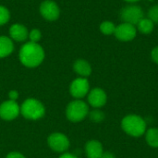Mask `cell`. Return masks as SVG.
<instances>
[{
  "label": "cell",
  "instance_id": "obj_19",
  "mask_svg": "<svg viewBox=\"0 0 158 158\" xmlns=\"http://www.w3.org/2000/svg\"><path fill=\"white\" fill-rule=\"evenodd\" d=\"M89 117H90V119L94 123H101L104 121L106 118L105 113L101 111L99 108H94V110L91 111L89 113Z\"/></svg>",
  "mask_w": 158,
  "mask_h": 158
},
{
  "label": "cell",
  "instance_id": "obj_18",
  "mask_svg": "<svg viewBox=\"0 0 158 158\" xmlns=\"http://www.w3.org/2000/svg\"><path fill=\"white\" fill-rule=\"evenodd\" d=\"M115 30H116V25H115L112 21L106 20V21H103V22L100 24V31H101V32H102L103 34H105V35H111V34H114Z\"/></svg>",
  "mask_w": 158,
  "mask_h": 158
},
{
  "label": "cell",
  "instance_id": "obj_11",
  "mask_svg": "<svg viewBox=\"0 0 158 158\" xmlns=\"http://www.w3.org/2000/svg\"><path fill=\"white\" fill-rule=\"evenodd\" d=\"M107 101V95L106 92L101 88H94L88 94V102L94 108L103 107Z\"/></svg>",
  "mask_w": 158,
  "mask_h": 158
},
{
  "label": "cell",
  "instance_id": "obj_7",
  "mask_svg": "<svg viewBox=\"0 0 158 158\" xmlns=\"http://www.w3.org/2000/svg\"><path fill=\"white\" fill-rule=\"evenodd\" d=\"M90 92V83L86 78H77L70 83L69 93L72 97L76 99H81L86 96Z\"/></svg>",
  "mask_w": 158,
  "mask_h": 158
},
{
  "label": "cell",
  "instance_id": "obj_12",
  "mask_svg": "<svg viewBox=\"0 0 158 158\" xmlns=\"http://www.w3.org/2000/svg\"><path fill=\"white\" fill-rule=\"evenodd\" d=\"M103 153V145L99 141L91 140L86 143L85 154L88 158H101Z\"/></svg>",
  "mask_w": 158,
  "mask_h": 158
},
{
  "label": "cell",
  "instance_id": "obj_24",
  "mask_svg": "<svg viewBox=\"0 0 158 158\" xmlns=\"http://www.w3.org/2000/svg\"><path fill=\"white\" fill-rule=\"evenodd\" d=\"M6 158H26L22 154H20V153H19V152H10Z\"/></svg>",
  "mask_w": 158,
  "mask_h": 158
},
{
  "label": "cell",
  "instance_id": "obj_27",
  "mask_svg": "<svg viewBox=\"0 0 158 158\" xmlns=\"http://www.w3.org/2000/svg\"><path fill=\"white\" fill-rule=\"evenodd\" d=\"M58 158H78L76 156L72 155V154H69V153H64L62 156H60Z\"/></svg>",
  "mask_w": 158,
  "mask_h": 158
},
{
  "label": "cell",
  "instance_id": "obj_25",
  "mask_svg": "<svg viewBox=\"0 0 158 158\" xmlns=\"http://www.w3.org/2000/svg\"><path fill=\"white\" fill-rule=\"evenodd\" d=\"M8 97H9V100H12V101H16L18 98H19V92L16 91V90H12L8 93Z\"/></svg>",
  "mask_w": 158,
  "mask_h": 158
},
{
  "label": "cell",
  "instance_id": "obj_23",
  "mask_svg": "<svg viewBox=\"0 0 158 158\" xmlns=\"http://www.w3.org/2000/svg\"><path fill=\"white\" fill-rule=\"evenodd\" d=\"M151 57L154 60V62H156V64H158V46H156L152 52H151Z\"/></svg>",
  "mask_w": 158,
  "mask_h": 158
},
{
  "label": "cell",
  "instance_id": "obj_28",
  "mask_svg": "<svg viewBox=\"0 0 158 158\" xmlns=\"http://www.w3.org/2000/svg\"><path fill=\"white\" fill-rule=\"evenodd\" d=\"M124 1H126V2H128V3H130V4H134V3L139 2V1H141V0H124Z\"/></svg>",
  "mask_w": 158,
  "mask_h": 158
},
{
  "label": "cell",
  "instance_id": "obj_8",
  "mask_svg": "<svg viewBox=\"0 0 158 158\" xmlns=\"http://www.w3.org/2000/svg\"><path fill=\"white\" fill-rule=\"evenodd\" d=\"M19 114L20 106L16 101L6 100L0 105V118L6 121L15 119Z\"/></svg>",
  "mask_w": 158,
  "mask_h": 158
},
{
  "label": "cell",
  "instance_id": "obj_14",
  "mask_svg": "<svg viewBox=\"0 0 158 158\" xmlns=\"http://www.w3.org/2000/svg\"><path fill=\"white\" fill-rule=\"evenodd\" d=\"M74 71L82 78H86L92 73V67L90 63L84 59H78L73 64Z\"/></svg>",
  "mask_w": 158,
  "mask_h": 158
},
{
  "label": "cell",
  "instance_id": "obj_2",
  "mask_svg": "<svg viewBox=\"0 0 158 158\" xmlns=\"http://www.w3.org/2000/svg\"><path fill=\"white\" fill-rule=\"evenodd\" d=\"M122 130L130 136L141 137L146 131L145 120L137 115H128L121 121Z\"/></svg>",
  "mask_w": 158,
  "mask_h": 158
},
{
  "label": "cell",
  "instance_id": "obj_5",
  "mask_svg": "<svg viewBox=\"0 0 158 158\" xmlns=\"http://www.w3.org/2000/svg\"><path fill=\"white\" fill-rule=\"evenodd\" d=\"M119 18L123 22L130 23L135 26L143 18H144V12L140 6L130 4L125 6L120 10Z\"/></svg>",
  "mask_w": 158,
  "mask_h": 158
},
{
  "label": "cell",
  "instance_id": "obj_10",
  "mask_svg": "<svg viewBox=\"0 0 158 158\" xmlns=\"http://www.w3.org/2000/svg\"><path fill=\"white\" fill-rule=\"evenodd\" d=\"M40 13L45 19L54 21L58 19L60 15V9L56 2L52 0H45L40 6Z\"/></svg>",
  "mask_w": 158,
  "mask_h": 158
},
{
  "label": "cell",
  "instance_id": "obj_17",
  "mask_svg": "<svg viewBox=\"0 0 158 158\" xmlns=\"http://www.w3.org/2000/svg\"><path fill=\"white\" fill-rule=\"evenodd\" d=\"M145 140L149 146L158 148V129L151 128L145 131Z\"/></svg>",
  "mask_w": 158,
  "mask_h": 158
},
{
  "label": "cell",
  "instance_id": "obj_4",
  "mask_svg": "<svg viewBox=\"0 0 158 158\" xmlns=\"http://www.w3.org/2000/svg\"><path fill=\"white\" fill-rule=\"evenodd\" d=\"M88 115H89V106L84 101L81 99H75L67 106L66 117L70 122L73 123L81 122Z\"/></svg>",
  "mask_w": 158,
  "mask_h": 158
},
{
  "label": "cell",
  "instance_id": "obj_26",
  "mask_svg": "<svg viewBox=\"0 0 158 158\" xmlns=\"http://www.w3.org/2000/svg\"><path fill=\"white\" fill-rule=\"evenodd\" d=\"M101 158H116L115 155L111 152H104Z\"/></svg>",
  "mask_w": 158,
  "mask_h": 158
},
{
  "label": "cell",
  "instance_id": "obj_6",
  "mask_svg": "<svg viewBox=\"0 0 158 158\" xmlns=\"http://www.w3.org/2000/svg\"><path fill=\"white\" fill-rule=\"evenodd\" d=\"M47 143L49 147L56 153H65L70 145L69 138L61 132L50 134L47 138Z\"/></svg>",
  "mask_w": 158,
  "mask_h": 158
},
{
  "label": "cell",
  "instance_id": "obj_22",
  "mask_svg": "<svg viewBox=\"0 0 158 158\" xmlns=\"http://www.w3.org/2000/svg\"><path fill=\"white\" fill-rule=\"evenodd\" d=\"M41 37H42V33L40 30L38 29H33L29 33L30 42H32V43H38L41 40Z\"/></svg>",
  "mask_w": 158,
  "mask_h": 158
},
{
  "label": "cell",
  "instance_id": "obj_16",
  "mask_svg": "<svg viewBox=\"0 0 158 158\" xmlns=\"http://www.w3.org/2000/svg\"><path fill=\"white\" fill-rule=\"evenodd\" d=\"M155 23L148 18H143L137 24L138 31L143 34H149L154 31Z\"/></svg>",
  "mask_w": 158,
  "mask_h": 158
},
{
  "label": "cell",
  "instance_id": "obj_21",
  "mask_svg": "<svg viewBox=\"0 0 158 158\" xmlns=\"http://www.w3.org/2000/svg\"><path fill=\"white\" fill-rule=\"evenodd\" d=\"M148 19H150L154 23H158V4L150 7L147 13Z\"/></svg>",
  "mask_w": 158,
  "mask_h": 158
},
{
  "label": "cell",
  "instance_id": "obj_3",
  "mask_svg": "<svg viewBox=\"0 0 158 158\" xmlns=\"http://www.w3.org/2000/svg\"><path fill=\"white\" fill-rule=\"evenodd\" d=\"M20 114L29 120H37L44 116L45 107L41 101L35 98H28L20 106Z\"/></svg>",
  "mask_w": 158,
  "mask_h": 158
},
{
  "label": "cell",
  "instance_id": "obj_1",
  "mask_svg": "<svg viewBox=\"0 0 158 158\" xmlns=\"http://www.w3.org/2000/svg\"><path fill=\"white\" fill-rule=\"evenodd\" d=\"M22 65L27 68H36L44 59V51L38 43L29 42L22 45L19 54Z\"/></svg>",
  "mask_w": 158,
  "mask_h": 158
},
{
  "label": "cell",
  "instance_id": "obj_9",
  "mask_svg": "<svg viewBox=\"0 0 158 158\" xmlns=\"http://www.w3.org/2000/svg\"><path fill=\"white\" fill-rule=\"evenodd\" d=\"M114 34L116 38L121 42H130L136 37L137 29L132 24L122 22L119 25L116 26Z\"/></svg>",
  "mask_w": 158,
  "mask_h": 158
},
{
  "label": "cell",
  "instance_id": "obj_20",
  "mask_svg": "<svg viewBox=\"0 0 158 158\" xmlns=\"http://www.w3.org/2000/svg\"><path fill=\"white\" fill-rule=\"evenodd\" d=\"M10 19V13L6 7L0 6V26L6 24Z\"/></svg>",
  "mask_w": 158,
  "mask_h": 158
},
{
  "label": "cell",
  "instance_id": "obj_13",
  "mask_svg": "<svg viewBox=\"0 0 158 158\" xmlns=\"http://www.w3.org/2000/svg\"><path fill=\"white\" fill-rule=\"evenodd\" d=\"M9 34L11 39L16 42H24L29 37L27 28L21 24H13L9 29Z\"/></svg>",
  "mask_w": 158,
  "mask_h": 158
},
{
  "label": "cell",
  "instance_id": "obj_15",
  "mask_svg": "<svg viewBox=\"0 0 158 158\" xmlns=\"http://www.w3.org/2000/svg\"><path fill=\"white\" fill-rule=\"evenodd\" d=\"M14 50L12 40L6 36H0V58L8 56Z\"/></svg>",
  "mask_w": 158,
  "mask_h": 158
}]
</instances>
